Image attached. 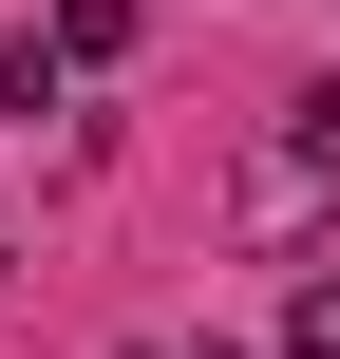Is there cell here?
<instances>
[{"mask_svg":"<svg viewBox=\"0 0 340 359\" xmlns=\"http://www.w3.org/2000/svg\"><path fill=\"white\" fill-rule=\"evenodd\" d=\"M57 57H132V0H57Z\"/></svg>","mask_w":340,"mask_h":359,"instance_id":"6da1fadb","label":"cell"},{"mask_svg":"<svg viewBox=\"0 0 340 359\" xmlns=\"http://www.w3.org/2000/svg\"><path fill=\"white\" fill-rule=\"evenodd\" d=\"M284 359H340V284H303V303H284Z\"/></svg>","mask_w":340,"mask_h":359,"instance_id":"7a4b0ae2","label":"cell"},{"mask_svg":"<svg viewBox=\"0 0 340 359\" xmlns=\"http://www.w3.org/2000/svg\"><path fill=\"white\" fill-rule=\"evenodd\" d=\"M284 133H303V170H340V76L303 95V114H284Z\"/></svg>","mask_w":340,"mask_h":359,"instance_id":"3957f363","label":"cell"},{"mask_svg":"<svg viewBox=\"0 0 340 359\" xmlns=\"http://www.w3.org/2000/svg\"><path fill=\"white\" fill-rule=\"evenodd\" d=\"M132 359H170V341H132Z\"/></svg>","mask_w":340,"mask_h":359,"instance_id":"277c9868","label":"cell"}]
</instances>
